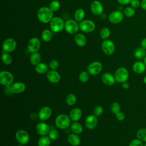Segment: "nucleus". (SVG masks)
Wrapping results in <instances>:
<instances>
[{"instance_id": "obj_52", "label": "nucleus", "mask_w": 146, "mask_h": 146, "mask_svg": "<svg viewBox=\"0 0 146 146\" xmlns=\"http://www.w3.org/2000/svg\"><path fill=\"white\" fill-rule=\"evenodd\" d=\"M143 62H144V63L145 65L146 66V56H145V58L143 59Z\"/></svg>"}, {"instance_id": "obj_36", "label": "nucleus", "mask_w": 146, "mask_h": 146, "mask_svg": "<svg viewBox=\"0 0 146 146\" xmlns=\"http://www.w3.org/2000/svg\"><path fill=\"white\" fill-rule=\"evenodd\" d=\"M90 78V74L87 71H83L79 75V80L82 83H86L88 82Z\"/></svg>"}, {"instance_id": "obj_33", "label": "nucleus", "mask_w": 146, "mask_h": 146, "mask_svg": "<svg viewBox=\"0 0 146 146\" xmlns=\"http://www.w3.org/2000/svg\"><path fill=\"white\" fill-rule=\"evenodd\" d=\"M76 96L72 93L68 94L66 98V102L68 106L74 105L76 102Z\"/></svg>"}, {"instance_id": "obj_27", "label": "nucleus", "mask_w": 146, "mask_h": 146, "mask_svg": "<svg viewBox=\"0 0 146 146\" xmlns=\"http://www.w3.org/2000/svg\"><path fill=\"white\" fill-rule=\"evenodd\" d=\"M133 55L137 59H143L146 56V50L141 47H138L134 51Z\"/></svg>"}, {"instance_id": "obj_54", "label": "nucleus", "mask_w": 146, "mask_h": 146, "mask_svg": "<svg viewBox=\"0 0 146 146\" xmlns=\"http://www.w3.org/2000/svg\"><path fill=\"white\" fill-rule=\"evenodd\" d=\"M143 146H146V143H145L144 144H143Z\"/></svg>"}, {"instance_id": "obj_38", "label": "nucleus", "mask_w": 146, "mask_h": 146, "mask_svg": "<svg viewBox=\"0 0 146 146\" xmlns=\"http://www.w3.org/2000/svg\"><path fill=\"white\" fill-rule=\"evenodd\" d=\"M120 105L117 102H113L111 104L110 109L113 114H116L120 111Z\"/></svg>"}, {"instance_id": "obj_19", "label": "nucleus", "mask_w": 146, "mask_h": 146, "mask_svg": "<svg viewBox=\"0 0 146 146\" xmlns=\"http://www.w3.org/2000/svg\"><path fill=\"white\" fill-rule=\"evenodd\" d=\"M11 90L13 94H21L24 92L26 90V84L21 82H17L13 83L11 86Z\"/></svg>"}, {"instance_id": "obj_41", "label": "nucleus", "mask_w": 146, "mask_h": 146, "mask_svg": "<svg viewBox=\"0 0 146 146\" xmlns=\"http://www.w3.org/2000/svg\"><path fill=\"white\" fill-rule=\"evenodd\" d=\"M104 109L101 106H96L93 110V115L96 117H99L103 113Z\"/></svg>"}, {"instance_id": "obj_31", "label": "nucleus", "mask_w": 146, "mask_h": 146, "mask_svg": "<svg viewBox=\"0 0 146 146\" xmlns=\"http://www.w3.org/2000/svg\"><path fill=\"white\" fill-rule=\"evenodd\" d=\"M42 40L45 42H48L51 40L52 38V33L48 29H45L43 31L41 34Z\"/></svg>"}, {"instance_id": "obj_16", "label": "nucleus", "mask_w": 146, "mask_h": 146, "mask_svg": "<svg viewBox=\"0 0 146 146\" xmlns=\"http://www.w3.org/2000/svg\"><path fill=\"white\" fill-rule=\"evenodd\" d=\"M48 81L51 83H57L60 80V75L56 70H49L46 74Z\"/></svg>"}, {"instance_id": "obj_23", "label": "nucleus", "mask_w": 146, "mask_h": 146, "mask_svg": "<svg viewBox=\"0 0 146 146\" xmlns=\"http://www.w3.org/2000/svg\"><path fill=\"white\" fill-rule=\"evenodd\" d=\"M67 141L72 146H78L80 144L81 140L79 136L75 133H71L67 137Z\"/></svg>"}, {"instance_id": "obj_10", "label": "nucleus", "mask_w": 146, "mask_h": 146, "mask_svg": "<svg viewBox=\"0 0 146 146\" xmlns=\"http://www.w3.org/2000/svg\"><path fill=\"white\" fill-rule=\"evenodd\" d=\"M17 46L15 40L13 38H7L2 44V49L5 52H11L13 51Z\"/></svg>"}, {"instance_id": "obj_39", "label": "nucleus", "mask_w": 146, "mask_h": 146, "mask_svg": "<svg viewBox=\"0 0 146 146\" xmlns=\"http://www.w3.org/2000/svg\"><path fill=\"white\" fill-rule=\"evenodd\" d=\"M49 8L52 11H58L60 8V2L56 0L52 1L49 5Z\"/></svg>"}, {"instance_id": "obj_11", "label": "nucleus", "mask_w": 146, "mask_h": 146, "mask_svg": "<svg viewBox=\"0 0 146 146\" xmlns=\"http://www.w3.org/2000/svg\"><path fill=\"white\" fill-rule=\"evenodd\" d=\"M40 47V42L38 38L33 37L31 38L27 44V49L30 52L34 53L38 51Z\"/></svg>"}, {"instance_id": "obj_34", "label": "nucleus", "mask_w": 146, "mask_h": 146, "mask_svg": "<svg viewBox=\"0 0 146 146\" xmlns=\"http://www.w3.org/2000/svg\"><path fill=\"white\" fill-rule=\"evenodd\" d=\"M2 61L6 65H9L12 63L13 58L8 52H4L2 55Z\"/></svg>"}, {"instance_id": "obj_44", "label": "nucleus", "mask_w": 146, "mask_h": 146, "mask_svg": "<svg viewBox=\"0 0 146 146\" xmlns=\"http://www.w3.org/2000/svg\"><path fill=\"white\" fill-rule=\"evenodd\" d=\"M129 3L131 5V6L134 9H136L139 7V6H140V2L139 0H131Z\"/></svg>"}, {"instance_id": "obj_45", "label": "nucleus", "mask_w": 146, "mask_h": 146, "mask_svg": "<svg viewBox=\"0 0 146 146\" xmlns=\"http://www.w3.org/2000/svg\"><path fill=\"white\" fill-rule=\"evenodd\" d=\"M116 118L118 121H123L125 119V115L122 112H119L116 115Z\"/></svg>"}, {"instance_id": "obj_12", "label": "nucleus", "mask_w": 146, "mask_h": 146, "mask_svg": "<svg viewBox=\"0 0 146 146\" xmlns=\"http://www.w3.org/2000/svg\"><path fill=\"white\" fill-rule=\"evenodd\" d=\"M102 49L106 55H112L115 51V44L111 40H105L102 43Z\"/></svg>"}, {"instance_id": "obj_53", "label": "nucleus", "mask_w": 146, "mask_h": 146, "mask_svg": "<svg viewBox=\"0 0 146 146\" xmlns=\"http://www.w3.org/2000/svg\"><path fill=\"white\" fill-rule=\"evenodd\" d=\"M16 146H24L23 145H22V144H19V145H17Z\"/></svg>"}, {"instance_id": "obj_5", "label": "nucleus", "mask_w": 146, "mask_h": 146, "mask_svg": "<svg viewBox=\"0 0 146 146\" xmlns=\"http://www.w3.org/2000/svg\"><path fill=\"white\" fill-rule=\"evenodd\" d=\"M64 23L63 20L60 17H54L50 21L51 30L54 33L60 32L64 28Z\"/></svg>"}, {"instance_id": "obj_40", "label": "nucleus", "mask_w": 146, "mask_h": 146, "mask_svg": "<svg viewBox=\"0 0 146 146\" xmlns=\"http://www.w3.org/2000/svg\"><path fill=\"white\" fill-rule=\"evenodd\" d=\"M110 35V30L108 28L103 27V29H102L100 33V35L102 39H106L108 38Z\"/></svg>"}, {"instance_id": "obj_21", "label": "nucleus", "mask_w": 146, "mask_h": 146, "mask_svg": "<svg viewBox=\"0 0 146 146\" xmlns=\"http://www.w3.org/2000/svg\"><path fill=\"white\" fill-rule=\"evenodd\" d=\"M69 117L71 121H79L82 116V111L80 108L76 107L71 110L69 113Z\"/></svg>"}, {"instance_id": "obj_9", "label": "nucleus", "mask_w": 146, "mask_h": 146, "mask_svg": "<svg viewBox=\"0 0 146 146\" xmlns=\"http://www.w3.org/2000/svg\"><path fill=\"white\" fill-rule=\"evenodd\" d=\"M79 25L76 21L73 19H69L64 23V29L67 33L70 34L76 33L79 30Z\"/></svg>"}, {"instance_id": "obj_30", "label": "nucleus", "mask_w": 146, "mask_h": 146, "mask_svg": "<svg viewBox=\"0 0 146 146\" xmlns=\"http://www.w3.org/2000/svg\"><path fill=\"white\" fill-rule=\"evenodd\" d=\"M136 137L143 143H146V128L139 129L136 132Z\"/></svg>"}, {"instance_id": "obj_47", "label": "nucleus", "mask_w": 146, "mask_h": 146, "mask_svg": "<svg viewBox=\"0 0 146 146\" xmlns=\"http://www.w3.org/2000/svg\"><path fill=\"white\" fill-rule=\"evenodd\" d=\"M117 1L120 5H125L131 2V0H117Z\"/></svg>"}, {"instance_id": "obj_48", "label": "nucleus", "mask_w": 146, "mask_h": 146, "mask_svg": "<svg viewBox=\"0 0 146 146\" xmlns=\"http://www.w3.org/2000/svg\"><path fill=\"white\" fill-rule=\"evenodd\" d=\"M140 45H141V47L142 48L146 50V38H144L141 40V43H140Z\"/></svg>"}, {"instance_id": "obj_15", "label": "nucleus", "mask_w": 146, "mask_h": 146, "mask_svg": "<svg viewBox=\"0 0 146 146\" xmlns=\"http://www.w3.org/2000/svg\"><path fill=\"white\" fill-rule=\"evenodd\" d=\"M123 13L121 11L117 10L112 12L108 17V19L112 23L117 24L123 21Z\"/></svg>"}, {"instance_id": "obj_37", "label": "nucleus", "mask_w": 146, "mask_h": 146, "mask_svg": "<svg viewBox=\"0 0 146 146\" xmlns=\"http://www.w3.org/2000/svg\"><path fill=\"white\" fill-rule=\"evenodd\" d=\"M48 136L51 139V140H56L59 137L60 134H59V132L58 130L53 129H50L48 134Z\"/></svg>"}, {"instance_id": "obj_20", "label": "nucleus", "mask_w": 146, "mask_h": 146, "mask_svg": "<svg viewBox=\"0 0 146 146\" xmlns=\"http://www.w3.org/2000/svg\"><path fill=\"white\" fill-rule=\"evenodd\" d=\"M102 80L105 85L108 86L113 85L116 82L114 75L110 72L104 73L102 76Z\"/></svg>"}, {"instance_id": "obj_49", "label": "nucleus", "mask_w": 146, "mask_h": 146, "mask_svg": "<svg viewBox=\"0 0 146 146\" xmlns=\"http://www.w3.org/2000/svg\"><path fill=\"white\" fill-rule=\"evenodd\" d=\"M140 6L144 10H146V0H142L140 2Z\"/></svg>"}, {"instance_id": "obj_22", "label": "nucleus", "mask_w": 146, "mask_h": 146, "mask_svg": "<svg viewBox=\"0 0 146 146\" xmlns=\"http://www.w3.org/2000/svg\"><path fill=\"white\" fill-rule=\"evenodd\" d=\"M146 69V66L144 62L137 61L135 62L132 65V70L134 72L137 74L143 73Z\"/></svg>"}, {"instance_id": "obj_6", "label": "nucleus", "mask_w": 146, "mask_h": 146, "mask_svg": "<svg viewBox=\"0 0 146 146\" xmlns=\"http://www.w3.org/2000/svg\"><path fill=\"white\" fill-rule=\"evenodd\" d=\"M17 141L22 145L27 144L30 140V136L28 132L24 129H19L15 133Z\"/></svg>"}, {"instance_id": "obj_4", "label": "nucleus", "mask_w": 146, "mask_h": 146, "mask_svg": "<svg viewBox=\"0 0 146 146\" xmlns=\"http://www.w3.org/2000/svg\"><path fill=\"white\" fill-rule=\"evenodd\" d=\"M14 77L10 72L8 71H2L0 72V83L5 86H10L14 83Z\"/></svg>"}, {"instance_id": "obj_26", "label": "nucleus", "mask_w": 146, "mask_h": 146, "mask_svg": "<svg viewBox=\"0 0 146 146\" xmlns=\"http://www.w3.org/2000/svg\"><path fill=\"white\" fill-rule=\"evenodd\" d=\"M70 128L72 133L75 134H80L83 131V127L82 124L78 121H74L70 125Z\"/></svg>"}, {"instance_id": "obj_51", "label": "nucleus", "mask_w": 146, "mask_h": 146, "mask_svg": "<svg viewBox=\"0 0 146 146\" xmlns=\"http://www.w3.org/2000/svg\"><path fill=\"white\" fill-rule=\"evenodd\" d=\"M143 82L146 84V76H144L143 78Z\"/></svg>"}, {"instance_id": "obj_46", "label": "nucleus", "mask_w": 146, "mask_h": 146, "mask_svg": "<svg viewBox=\"0 0 146 146\" xmlns=\"http://www.w3.org/2000/svg\"><path fill=\"white\" fill-rule=\"evenodd\" d=\"M4 92L6 95H10V94H13L10 86L5 87V88H4Z\"/></svg>"}, {"instance_id": "obj_50", "label": "nucleus", "mask_w": 146, "mask_h": 146, "mask_svg": "<svg viewBox=\"0 0 146 146\" xmlns=\"http://www.w3.org/2000/svg\"><path fill=\"white\" fill-rule=\"evenodd\" d=\"M121 87L123 89H128L129 87V84L127 82H125L121 83Z\"/></svg>"}, {"instance_id": "obj_7", "label": "nucleus", "mask_w": 146, "mask_h": 146, "mask_svg": "<svg viewBox=\"0 0 146 146\" xmlns=\"http://www.w3.org/2000/svg\"><path fill=\"white\" fill-rule=\"evenodd\" d=\"M102 64L99 61H95L90 63L87 67V72L90 75H98L102 70Z\"/></svg>"}, {"instance_id": "obj_28", "label": "nucleus", "mask_w": 146, "mask_h": 146, "mask_svg": "<svg viewBox=\"0 0 146 146\" xmlns=\"http://www.w3.org/2000/svg\"><path fill=\"white\" fill-rule=\"evenodd\" d=\"M51 141V140L48 135L41 136L38 140V146H50Z\"/></svg>"}, {"instance_id": "obj_43", "label": "nucleus", "mask_w": 146, "mask_h": 146, "mask_svg": "<svg viewBox=\"0 0 146 146\" xmlns=\"http://www.w3.org/2000/svg\"><path fill=\"white\" fill-rule=\"evenodd\" d=\"M128 146H143V142L139 139H133L129 144Z\"/></svg>"}, {"instance_id": "obj_35", "label": "nucleus", "mask_w": 146, "mask_h": 146, "mask_svg": "<svg viewBox=\"0 0 146 146\" xmlns=\"http://www.w3.org/2000/svg\"><path fill=\"white\" fill-rule=\"evenodd\" d=\"M135 12L136 11L134 8L131 6H129L124 9L123 13L124 15L126 16L127 17H132L135 15Z\"/></svg>"}, {"instance_id": "obj_24", "label": "nucleus", "mask_w": 146, "mask_h": 146, "mask_svg": "<svg viewBox=\"0 0 146 146\" xmlns=\"http://www.w3.org/2000/svg\"><path fill=\"white\" fill-rule=\"evenodd\" d=\"M49 66H47L46 63H39L35 67V71L39 74H47V72L49 71Z\"/></svg>"}, {"instance_id": "obj_14", "label": "nucleus", "mask_w": 146, "mask_h": 146, "mask_svg": "<svg viewBox=\"0 0 146 146\" xmlns=\"http://www.w3.org/2000/svg\"><path fill=\"white\" fill-rule=\"evenodd\" d=\"M50 131V126L45 122H39L36 126V131L40 136L48 135Z\"/></svg>"}, {"instance_id": "obj_29", "label": "nucleus", "mask_w": 146, "mask_h": 146, "mask_svg": "<svg viewBox=\"0 0 146 146\" xmlns=\"http://www.w3.org/2000/svg\"><path fill=\"white\" fill-rule=\"evenodd\" d=\"M30 61L31 64H32L34 66H36L39 63H40L41 61V55L40 53L36 52L34 53H32V54L30 56Z\"/></svg>"}, {"instance_id": "obj_1", "label": "nucleus", "mask_w": 146, "mask_h": 146, "mask_svg": "<svg viewBox=\"0 0 146 146\" xmlns=\"http://www.w3.org/2000/svg\"><path fill=\"white\" fill-rule=\"evenodd\" d=\"M37 17L41 22L48 23L53 18V11L49 7H40L38 11Z\"/></svg>"}, {"instance_id": "obj_2", "label": "nucleus", "mask_w": 146, "mask_h": 146, "mask_svg": "<svg viewBox=\"0 0 146 146\" xmlns=\"http://www.w3.org/2000/svg\"><path fill=\"white\" fill-rule=\"evenodd\" d=\"M71 119L66 114L58 115L55 119V124L56 127L60 129H65L68 128L71 125Z\"/></svg>"}, {"instance_id": "obj_3", "label": "nucleus", "mask_w": 146, "mask_h": 146, "mask_svg": "<svg viewBox=\"0 0 146 146\" xmlns=\"http://www.w3.org/2000/svg\"><path fill=\"white\" fill-rule=\"evenodd\" d=\"M114 76L116 82L122 83L127 81L129 78V72L125 67H119L115 71Z\"/></svg>"}, {"instance_id": "obj_32", "label": "nucleus", "mask_w": 146, "mask_h": 146, "mask_svg": "<svg viewBox=\"0 0 146 146\" xmlns=\"http://www.w3.org/2000/svg\"><path fill=\"white\" fill-rule=\"evenodd\" d=\"M85 13L83 9H79L76 10L74 14V18L76 22H81L84 17Z\"/></svg>"}, {"instance_id": "obj_8", "label": "nucleus", "mask_w": 146, "mask_h": 146, "mask_svg": "<svg viewBox=\"0 0 146 146\" xmlns=\"http://www.w3.org/2000/svg\"><path fill=\"white\" fill-rule=\"evenodd\" d=\"M79 29L84 33H91L95 29L94 22L91 20H84L81 21L79 24Z\"/></svg>"}, {"instance_id": "obj_18", "label": "nucleus", "mask_w": 146, "mask_h": 146, "mask_svg": "<svg viewBox=\"0 0 146 146\" xmlns=\"http://www.w3.org/2000/svg\"><path fill=\"white\" fill-rule=\"evenodd\" d=\"M98 124V118L95 115H89L85 119V126L88 129H94Z\"/></svg>"}, {"instance_id": "obj_42", "label": "nucleus", "mask_w": 146, "mask_h": 146, "mask_svg": "<svg viewBox=\"0 0 146 146\" xmlns=\"http://www.w3.org/2000/svg\"><path fill=\"white\" fill-rule=\"evenodd\" d=\"M59 62H58V60H55V59H52L51 60L50 63H49V64H48V66H49V68L51 69V70H56L59 67Z\"/></svg>"}, {"instance_id": "obj_17", "label": "nucleus", "mask_w": 146, "mask_h": 146, "mask_svg": "<svg viewBox=\"0 0 146 146\" xmlns=\"http://www.w3.org/2000/svg\"><path fill=\"white\" fill-rule=\"evenodd\" d=\"M91 11L95 15H100L103 13V7L102 3L99 1H94L91 4Z\"/></svg>"}, {"instance_id": "obj_13", "label": "nucleus", "mask_w": 146, "mask_h": 146, "mask_svg": "<svg viewBox=\"0 0 146 146\" xmlns=\"http://www.w3.org/2000/svg\"><path fill=\"white\" fill-rule=\"evenodd\" d=\"M52 115V110L48 106L42 107L38 113V117L42 121L48 120Z\"/></svg>"}, {"instance_id": "obj_25", "label": "nucleus", "mask_w": 146, "mask_h": 146, "mask_svg": "<svg viewBox=\"0 0 146 146\" xmlns=\"http://www.w3.org/2000/svg\"><path fill=\"white\" fill-rule=\"evenodd\" d=\"M75 42L78 46L83 47L86 45L87 43V39L83 34L78 33L75 36Z\"/></svg>"}]
</instances>
